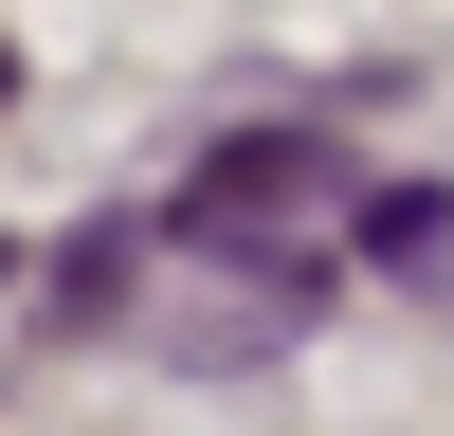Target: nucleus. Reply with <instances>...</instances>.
<instances>
[{"mask_svg": "<svg viewBox=\"0 0 454 436\" xmlns=\"http://www.w3.org/2000/svg\"><path fill=\"white\" fill-rule=\"evenodd\" d=\"M327 200V145L309 128H254V145H218L200 182H182V237L200 254H273V218H309Z\"/></svg>", "mask_w": 454, "mask_h": 436, "instance_id": "obj_1", "label": "nucleus"}, {"mask_svg": "<svg viewBox=\"0 0 454 436\" xmlns=\"http://www.w3.org/2000/svg\"><path fill=\"white\" fill-rule=\"evenodd\" d=\"M128 273H145V237H128V218H91V237L55 254V291H36V309H55V327H109V309H128Z\"/></svg>", "mask_w": 454, "mask_h": 436, "instance_id": "obj_2", "label": "nucleus"}, {"mask_svg": "<svg viewBox=\"0 0 454 436\" xmlns=\"http://www.w3.org/2000/svg\"><path fill=\"white\" fill-rule=\"evenodd\" d=\"M436 237H454L436 182H382V200H364V273H436Z\"/></svg>", "mask_w": 454, "mask_h": 436, "instance_id": "obj_3", "label": "nucleus"}, {"mask_svg": "<svg viewBox=\"0 0 454 436\" xmlns=\"http://www.w3.org/2000/svg\"><path fill=\"white\" fill-rule=\"evenodd\" d=\"M0 109H19V55H0Z\"/></svg>", "mask_w": 454, "mask_h": 436, "instance_id": "obj_4", "label": "nucleus"}]
</instances>
